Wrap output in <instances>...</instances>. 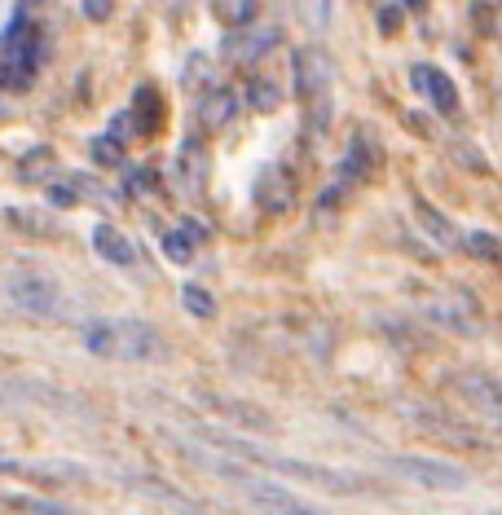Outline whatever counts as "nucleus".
Returning <instances> with one entry per match:
<instances>
[{
    "label": "nucleus",
    "mask_w": 502,
    "mask_h": 515,
    "mask_svg": "<svg viewBox=\"0 0 502 515\" xmlns=\"http://www.w3.org/2000/svg\"><path fill=\"white\" fill-rule=\"evenodd\" d=\"M84 343L89 352L110 357V362H146L151 352H159V335L146 321L132 318H101L84 326Z\"/></svg>",
    "instance_id": "1"
},
{
    "label": "nucleus",
    "mask_w": 502,
    "mask_h": 515,
    "mask_svg": "<svg viewBox=\"0 0 502 515\" xmlns=\"http://www.w3.org/2000/svg\"><path fill=\"white\" fill-rule=\"evenodd\" d=\"M388 471H397L405 480L424 485V489H441V493H458L467 489V471L454 463H441V458H419V454H392L388 458Z\"/></svg>",
    "instance_id": "2"
},
{
    "label": "nucleus",
    "mask_w": 502,
    "mask_h": 515,
    "mask_svg": "<svg viewBox=\"0 0 502 515\" xmlns=\"http://www.w3.org/2000/svg\"><path fill=\"white\" fill-rule=\"evenodd\" d=\"M265 463L277 467V471H287V476H300L309 485H318V489H330V493H361L366 485L349 476V471H330V467H313V463H300V458H269L265 454Z\"/></svg>",
    "instance_id": "3"
},
{
    "label": "nucleus",
    "mask_w": 502,
    "mask_h": 515,
    "mask_svg": "<svg viewBox=\"0 0 502 515\" xmlns=\"http://www.w3.org/2000/svg\"><path fill=\"white\" fill-rule=\"evenodd\" d=\"M9 304L14 309H23V313H36V318H53L62 304H58V291H53V282H40V278H14L9 287Z\"/></svg>",
    "instance_id": "4"
},
{
    "label": "nucleus",
    "mask_w": 502,
    "mask_h": 515,
    "mask_svg": "<svg viewBox=\"0 0 502 515\" xmlns=\"http://www.w3.org/2000/svg\"><path fill=\"white\" fill-rule=\"evenodd\" d=\"M410 79H414V89H419L441 115H450L454 106H458V93H454V84H450V75L445 71H436V67H414Z\"/></svg>",
    "instance_id": "5"
},
{
    "label": "nucleus",
    "mask_w": 502,
    "mask_h": 515,
    "mask_svg": "<svg viewBox=\"0 0 502 515\" xmlns=\"http://www.w3.org/2000/svg\"><path fill=\"white\" fill-rule=\"evenodd\" d=\"M93 247H98V256L101 260H110V265H137V247L128 243L120 229H110V225H98L93 229Z\"/></svg>",
    "instance_id": "6"
},
{
    "label": "nucleus",
    "mask_w": 502,
    "mask_h": 515,
    "mask_svg": "<svg viewBox=\"0 0 502 515\" xmlns=\"http://www.w3.org/2000/svg\"><path fill=\"white\" fill-rule=\"evenodd\" d=\"M256 507H274V511H309V502L296 498L291 489H277V485H265V480H256V485H243Z\"/></svg>",
    "instance_id": "7"
},
{
    "label": "nucleus",
    "mask_w": 502,
    "mask_h": 515,
    "mask_svg": "<svg viewBox=\"0 0 502 515\" xmlns=\"http://www.w3.org/2000/svg\"><path fill=\"white\" fill-rule=\"evenodd\" d=\"M234 110H238L234 93H229V89H212V93L203 98V106H199V123L203 128H221V123L234 120Z\"/></svg>",
    "instance_id": "8"
},
{
    "label": "nucleus",
    "mask_w": 502,
    "mask_h": 515,
    "mask_svg": "<svg viewBox=\"0 0 502 515\" xmlns=\"http://www.w3.org/2000/svg\"><path fill=\"white\" fill-rule=\"evenodd\" d=\"M274 45H277V31L274 26H260V31H247V36H234V40H229V53H234V58H265Z\"/></svg>",
    "instance_id": "9"
},
{
    "label": "nucleus",
    "mask_w": 502,
    "mask_h": 515,
    "mask_svg": "<svg viewBox=\"0 0 502 515\" xmlns=\"http://www.w3.org/2000/svg\"><path fill=\"white\" fill-rule=\"evenodd\" d=\"M327 79H330V62L322 53L304 49L300 53V89L304 93H318V89H327Z\"/></svg>",
    "instance_id": "10"
},
{
    "label": "nucleus",
    "mask_w": 502,
    "mask_h": 515,
    "mask_svg": "<svg viewBox=\"0 0 502 515\" xmlns=\"http://www.w3.org/2000/svg\"><path fill=\"white\" fill-rule=\"evenodd\" d=\"M454 388H458V393H472V396H480V410H489V415H498V388H494L489 379H476V374H467V379H454Z\"/></svg>",
    "instance_id": "11"
},
{
    "label": "nucleus",
    "mask_w": 502,
    "mask_h": 515,
    "mask_svg": "<svg viewBox=\"0 0 502 515\" xmlns=\"http://www.w3.org/2000/svg\"><path fill=\"white\" fill-rule=\"evenodd\" d=\"M463 247H467L472 256H480L485 265H494V260H498V256H502L498 238H494V234H485V229H476V234H467V238H463Z\"/></svg>",
    "instance_id": "12"
},
{
    "label": "nucleus",
    "mask_w": 502,
    "mask_h": 515,
    "mask_svg": "<svg viewBox=\"0 0 502 515\" xmlns=\"http://www.w3.org/2000/svg\"><path fill=\"white\" fill-rule=\"evenodd\" d=\"M216 14L225 18V23L234 26H243L256 18V0H216Z\"/></svg>",
    "instance_id": "13"
},
{
    "label": "nucleus",
    "mask_w": 502,
    "mask_h": 515,
    "mask_svg": "<svg viewBox=\"0 0 502 515\" xmlns=\"http://www.w3.org/2000/svg\"><path fill=\"white\" fill-rule=\"evenodd\" d=\"M181 304H185V309H190L194 318H212V313H216L212 295L203 291V287H185V291H181Z\"/></svg>",
    "instance_id": "14"
},
{
    "label": "nucleus",
    "mask_w": 502,
    "mask_h": 515,
    "mask_svg": "<svg viewBox=\"0 0 502 515\" xmlns=\"http://www.w3.org/2000/svg\"><path fill=\"white\" fill-rule=\"evenodd\" d=\"M163 251L173 256L176 265H190V256H194V238H185V234H168V238H163Z\"/></svg>",
    "instance_id": "15"
},
{
    "label": "nucleus",
    "mask_w": 502,
    "mask_h": 515,
    "mask_svg": "<svg viewBox=\"0 0 502 515\" xmlns=\"http://www.w3.org/2000/svg\"><path fill=\"white\" fill-rule=\"evenodd\" d=\"M419 216H424V221L432 225V234H436L441 243H458V238H454V234H450V225H445V216H441V212H432L427 203H419Z\"/></svg>",
    "instance_id": "16"
},
{
    "label": "nucleus",
    "mask_w": 502,
    "mask_h": 515,
    "mask_svg": "<svg viewBox=\"0 0 502 515\" xmlns=\"http://www.w3.org/2000/svg\"><path fill=\"white\" fill-rule=\"evenodd\" d=\"M93 154H98V163L115 168V163H120V142H115V137H101V142H93Z\"/></svg>",
    "instance_id": "17"
},
{
    "label": "nucleus",
    "mask_w": 502,
    "mask_h": 515,
    "mask_svg": "<svg viewBox=\"0 0 502 515\" xmlns=\"http://www.w3.org/2000/svg\"><path fill=\"white\" fill-rule=\"evenodd\" d=\"M251 106H260V110H274L277 106V93H274V84H251Z\"/></svg>",
    "instance_id": "18"
},
{
    "label": "nucleus",
    "mask_w": 502,
    "mask_h": 515,
    "mask_svg": "<svg viewBox=\"0 0 502 515\" xmlns=\"http://www.w3.org/2000/svg\"><path fill=\"white\" fill-rule=\"evenodd\" d=\"M128 190H154V176L151 172H132L128 176Z\"/></svg>",
    "instance_id": "19"
},
{
    "label": "nucleus",
    "mask_w": 502,
    "mask_h": 515,
    "mask_svg": "<svg viewBox=\"0 0 502 515\" xmlns=\"http://www.w3.org/2000/svg\"><path fill=\"white\" fill-rule=\"evenodd\" d=\"M84 9H89V18H106L110 14V0H84Z\"/></svg>",
    "instance_id": "20"
},
{
    "label": "nucleus",
    "mask_w": 502,
    "mask_h": 515,
    "mask_svg": "<svg viewBox=\"0 0 502 515\" xmlns=\"http://www.w3.org/2000/svg\"><path fill=\"white\" fill-rule=\"evenodd\" d=\"M0 471H18V463H14V458H5V454H0Z\"/></svg>",
    "instance_id": "21"
},
{
    "label": "nucleus",
    "mask_w": 502,
    "mask_h": 515,
    "mask_svg": "<svg viewBox=\"0 0 502 515\" xmlns=\"http://www.w3.org/2000/svg\"><path fill=\"white\" fill-rule=\"evenodd\" d=\"M410 5H424V0H410Z\"/></svg>",
    "instance_id": "22"
}]
</instances>
